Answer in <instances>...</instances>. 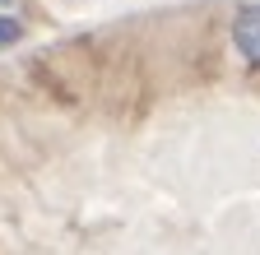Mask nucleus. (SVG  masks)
I'll use <instances>...</instances> for the list:
<instances>
[{
	"mask_svg": "<svg viewBox=\"0 0 260 255\" xmlns=\"http://www.w3.org/2000/svg\"><path fill=\"white\" fill-rule=\"evenodd\" d=\"M233 47L246 65H260V5H242L233 14Z\"/></svg>",
	"mask_w": 260,
	"mask_h": 255,
	"instance_id": "f257e3e1",
	"label": "nucleus"
},
{
	"mask_svg": "<svg viewBox=\"0 0 260 255\" xmlns=\"http://www.w3.org/2000/svg\"><path fill=\"white\" fill-rule=\"evenodd\" d=\"M14 42H23V23L10 19V14H0V47H14Z\"/></svg>",
	"mask_w": 260,
	"mask_h": 255,
	"instance_id": "f03ea898",
	"label": "nucleus"
}]
</instances>
